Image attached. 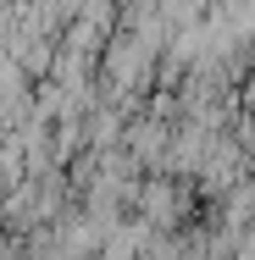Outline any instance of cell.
I'll list each match as a JSON object with an SVG mask.
<instances>
[]
</instances>
